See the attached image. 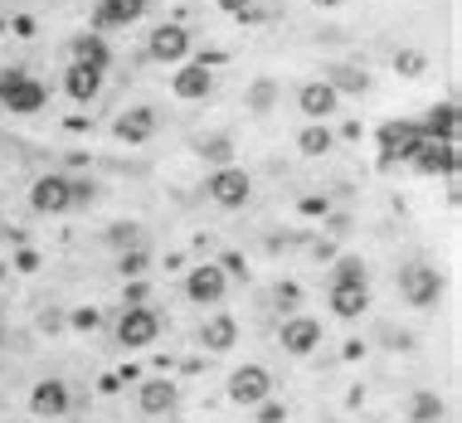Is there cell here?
Wrapping results in <instances>:
<instances>
[{"mask_svg": "<svg viewBox=\"0 0 462 423\" xmlns=\"http://www.w3.org/2000/svg\"><path fill=\"white\" fill-rule=\"evenodd\" d=\"M49 88L39 84L25 68H0V108L15 112V117H29V112H44Z\"/></svg>", "mask_w": 462, "mask_h": 423, "instance_id": "1", "label": "cell"}, {"mask_svg": "<svg viewBox=\"0 0 462 423\" xmlns=\"http://www.w3.org/2000/svg\"><path fill=\"white\" fill-rule=\"evenodd\" d=\"M443 273L428 263H409L399 267V297H404L409 307H418V312H428V307H438V297H443Z\"/></svg>", "mask_w": 462, "mask_h": 423, "instance_id": "2", "label": "cell"}, {"mask_svg": "<svg viewBox=\"0 0 462 423\" xmlns=\"http://www.w3.org/2000/svg\"><path fill=\"white\" fill-rule=\"evenodd\" d=\"M204 195H210L219 210H243L249 195H253V175L243 166H219V171H210V180H204Z\"/></svg>", "mask_w": 462, "mask_h": 423, "instance_id": "3", "label": "cell"}, {"mask_svg": "<svg viewBox=\"0 0 462 423\" xmlns=\"http://www.w3.org/2000/svg\"><path fill=\"white\" fill-rule=\"evenodd\" d=\"M229 399L239 409H259L263 399H273V375L263 365H239L229 375Z\"/></svg>", "mask_w": 462, "mask_h": 423, "instance_id": "4", "label": "cell"}, {"mask_svg": "<svg viewBox=\"0 0 462 423\" xmlns=\"http://www.w3.org/2000/svg\"><path fill=\"white\" fill-rule=\"evenodd\" d=\"M156 336H161V316L151 312V307H122V316H117V346L141 350V346H151Z\"/></svg>", "mask_w": 462, "mask_h": 423, "instance_id": "5", "label": "cell"}, {"mask_svg": "<svg viewBox=\"0 0 462 423\" xmlns=\"http://www.w3.org/2000/svg\"><path fill=\"white\" fill-rule=\"evenodd\" d=\"M277 346L287 350V355H312L316 346H322V322L316 316H302V312H292V316H283V326H277Z\"/></svg>", "mask_w": 462, "mask_h": 423, "instance_id": "6", "label": "cell"}, {"mask_svg": "<svg viewBox=\"0 0 462 423\" xmlns=\"http://www.w3.org/2000/svg\"><path fill=\"white\" fill-rule=\"evenodd\" d=\"M224 292H229V277L219 273V263H200L185 273V297H190L195 307H219Z\"/></svg>", "mask_w": 462, "mask_h": 423, "instance_id": "7", "label": "cell"}, {"mask_svg": "<svg viewBox=\"0 0 462 423\" xmlns=\"http://www.w3.org/2000/svg\"><path fill=\"white\" fill-rule=\"evenodd\" d=\"M147 59H156V64H185L190 59V29L185 25H156L147 39Z\"/></svg>", "mask_w": 462, "mask_h": 423, "instance_id": "8", "label": "cell"}, {"mask_svg": "<svg viewBox=\"0 0 462 423\" xmlns=\"http://www.w3.org/2000/svg\"><path fill=\"white\" fill-rule=\"evenodd\" d=\"M29 210L35 214H68L74 210V200H68V175H59V171L39 175V180L29 185Z\"/></svg>", "mask_w": 462, "mask_h": 423, "instance_id": "9", "label": "cell"}, {"mask_svg": "<svg viewBox=\"0 0 462 423\" xmlns=\"http://www.w3.org/2000/svg\"><path fill=\"white\" fill-rule=\"evenodd\" d=\"M171 92H176L180 102H204L214 92V68L204 64V59H195V64H180L176 74H171Z\"/></svg>", "mask_w": 462, "mask_h": 423, "instance_id": "10", "label": "cell"}, {"mask_svg": "<svg viewBox=\"0 0 462 423\" xmlns=\"http://www.w3.org/2000/svg\"><path fill=\"white\" fill-rule=\"evenodd\" d=\"M414 171L418 175H453L458 171V141H438V137H424L414 156Z\"/></svg>", "mask_w": 462, "mask_h": 423, "instance_id": "11", "label": "cell"}, {"mask_svg": "<svg viewBox=\"0 0 462 423\" xmlns=\"http://www.w3.org/2000/svg\"><path fill=\"white\" fill-rule=\"evenodd\" d=\"M68 404H74V395H68V385L64 379H39L35 389H29V414L35 419H64L68 414Z\"/></svg>", "mask_w": 462, "mask_h": 423, "instance_id": "12", "label": "cell"}, {"mask_svg": "<svg viewBox=\"0 0 462 423\" xmlns=\"http://www.w3.org/2000/svg\"><path fill=\"white\" fill-rule=\"evenodd\" d=\"M151 0H98L92 5V29H127L147 15Z\"/></svg>", "mask_w": 462, "mask_h": 423, "instance_id": "13", "label": "cell"}, {"mask_svg": "<svg viewBox=\"0 0 462 423\" xmlns=\"http://www.w3.org/2000/svg\"><path fill=\"white\" fill-rule=\"evenodd\" d=\"M297 108H302L307 122H326L336 108H341V98H336V88L326 84V78H312V84L297 88Z\"/></svg>", "mask_w": 462, "mask_h": 423, "instance_id": "14", "label": "cell"}, {"mask_svg": "<svg viewBox=\"0 0 462 423\" xmlns=\"http://www.w3.org/2000/svg\"><path fill=\"white\" fill-rule=\"evenodd\" d=\"M137 404H141V414H171L180 404V385L166 375H147L137 389Z\"/></svg>", "mask_w": 462, "mask_h": 423, "instance_id": "15", "label": "cell"}, {"mask_svg": "<svg viewBox=\"0 0 462 423\" xmlns=\"http://www.w3.org/2000/svg\"><path fill=\"white\" fill-rule=\"evenodd\" d=\"M195 340H200L204 350H214V355H224V350L239 346V322H234L229 312H210L200 322V331H195Z\"/></svg>", "mask_w": 462, "mask_h": 423, "instance_id": "16", "label": "cell"}, {"mask_svg": "<svg viewBox=\"0 0 462 423\" xmlns=\"http://www.w3.org/2000/svg\"><path fill=\"white\" fill-rule=\"evenodd\" d=\"M112 137L127 141V147L151 141V137H156V108H127V112H117V122H112Z\"/></svg>", "mask_w": 462, "mask_h": 423, "instance_id": "17", "label": "cell"}, {"mask_svg": "<svg viewBox=\"0 0 462 423\" xmlns=\"http://www.w3.org/2000/svg\"><path fill=\"white\" fill-rule=\"evenodd\" d=\"M418 141H424V127H414V122H385V132H379L385 161H409L418 151Z\"/></svg>", "mask_w": 462, "mask_h": 423, "instance_id": "18", "label": "cell"}, {"mask_svg": "<svg viewBox=\"0 0 462 423\" xmlns=\"http://www.w3.org/2000/svg\"><path fill=\"white\" fill-rule=\"evenodd\" d=\"M331 312L341 316V322H361L365 307H370V287L365 283H331Z\"/></svg>", "mask_w": 462, "mask_h": 423, "instance_id": "19", "label": "cell"}, {"mask_svg": "<svg viewBox=\"0 0 462 423\" xmlns=\"http://www.w3.org/2000/svg\"><path fill=\"white\" fill-rule=\"evenodd\" d=\"M102 74H108V68H92V64H68L64 68V92L74 102H92L102 92Z\"/></svg>", "mask_w": 462, "mask_h": 423, "instance_id": "20", "label": "cell"}, {"mask_svg": "<svg viewBox=\"0 0 462 423\" xmlns=\"http://www.w3.org/2000/svg\"><path fill=\"white\" fill-rule=\"evenodd\" d=\"M68 54H74V64H92V68H108V64H112V54H108V44H102L98 29H84V35H74Z\"/></svg>", "mask_w": 462, "mask_h": 423, "instance_id": "21", "label": "cell"}, {"mask_svg": "<svg viewBox=\"0 0 462 423\" xmlns=\"http://www.w3.org/2000/svg\"><path fill=\"white\" fill-rule=\"evenodd\" d=\"M326 84L336 88V98H346V92L361 98V92H370V74L365 68H351V64H331L326 68Z\"/></svg>", "mask_w": 462, "mask_h": 423, "instance_id": "22", "label": "cell"}, {"mask_svg": "<svg viewBox=\"0 0 462 423\" xmlns=\"http://www.w3.org/2000/svg\"><path fill=\"white\" fill-rule=\"evenodd\" d=\"M424 137H438V141H458V102H434V112H428L424 122Z\"/></svg>", "mask_w": 462, "mask_h": 423, "instance_id": "23", "label": "cell"}, {"mask_svg": "<svg viewBox=\"0 0 462 423\" xmlns=\"http://www.w3.org/2000/svg\"><path fill=\"white\" fill-rule=\"evenodd\" d=\"M331 147H336V132L326 127V122H307V127L297 132V151H302V156H326Z\"/></svg>", "mask_w": 462, "mask_h": 423, "instance_id": "24", "label": "cell"}, {"mask_svg": "<svg viewBox=\"0 0 462 423\" xmlns=\"http://www.w3.org/2000/svg\"><path fill=\"white\" fill-rule=\"evenodd\" d=\"M443 419H448L443 395H434V389H418V395L409 399V423H443Z\"/></svg>", "mask_w": 462, "mask_h": 423, "instance_id": "25", "label": "cell"}, {"mask_svg": "<svg viewBox=\"0 0 462 423\" xmlns=\"http://www.w3.org/2000/svg\"><path fill=\"white\" fill-rule=\"evenodd\" d=\"M195 156L210 161L214 171H219V166H234V141H229V137H200V141H195Z\"/></svg>", "mask_w": 462, "mask_h": 423, "instance_id": "26", "label": "cell"}, {"mask_svg": "<svg viewBox=\"0 0 462 423\" xmlns=\"http://www.w3.org/2000/svg\"><path fill=\"white\" fill-rule=\"evenodd\" d=\"M273 102H277V84L273 78H253L249 92H243V108H249L253 117H263V112H273Z\"/></svg>", "mask_w": 462, "mask_h": 423, "instance_id": "27", "label": "cell"}, {"mask_svg": "<svg viewBox=\"0 0 462 423\" xmlns=\"http://www.w3.org/2000/svg\"><path fill=\"white\" fill-rule=\"evenodd\" d=\"M108 243H112V249H122V253H127V249H141V224L117 219V224L108 229Z\"/></svg>", "mask_w": 462, "mask_h": 423, "instance_id": "28", "label": "cell"}, {"mask_svg": "<svg viewBox=\"0 0 462 423\" xmlns=\"http://www.w3.org/2000/svg\"><path fill=\"white\" fill-rule=\"evenodd\" d=\"M428 68V59L418 54V49H399L394 54V74H404V78H418Z\"/></svg>", "mask_w": 462, "mask_h": 423, "instance_id": "29", "label": "cell"}, {"mask_svg": "<svg viewBox=\"0 0 462 423\" xmlns=\"http://www.w3.org/2000/svg\"><path fill=\"white\" fill-rule=\"evenodd\" d=\"M147 263H151V258H147V249H127V253L117 258V273H122V277H131V283H137V277L147 273Z\"/></svg>", "mask_w": 462, "mask_h": 423, "instance_id": "30", "label": "cell"}, {"mask_svg": "<svg viewBox=\"0 0 462 423\" xmlns=\"http://www.w3.org/2000/svg\"><path fill=\"white\" fill-rule=\"evenodd\" d=\"M68 326H74V331H98L102 312H98V307H74V312H68Z\"/></svg>", "mask_w": 462, "mask_h": 423, "instance_id": "31", "label": "cell"}, {"mask_svg": "<svg viewBox=\"0 0 462 423\" xmlns=\"http://www.w3.org/2000/svg\"><path fill=\"white\" fill-rule=\"evenodd\" d=\"M331 283H365V263L361 258H341L336 273H331Z\"/></svg>", "mask_w": 462, "mask_h": 423, "instance_id": "32", "label": "cell"}, {"mask_svg": "<svg viewBox=\"0 0 462 423\" xmlns=\"http://www.w3.org/2000/svg\"><path fill=\"white\" fill-rule=\"evenodd\" d=\"M219 273H224V277H249V263H243V253L224 249V253H219Z\"/></svg>", "mask_w": 462, "mask_h": 423, "instance_id": "33", "label": "cell"}, {"mask_svg": "<svg viewBox=\"0 0 462 423\" xmlns=\"http://www.w3.org/2000/svg\"><path fill=\"white\" fill-rule=\"evenodd\" d=\"M92 190H98L92 180H74V175H68V200H74V210H84V204H92Z\"/></svg>", "mask_w": 462, "mask_h": 423, "instance_id": "34", "label": "cell"}, {"mask_svg": "<svg viewBox=\"0 0 462 423\" xmlns=\"http://www.w3.org/2000/svg\"><path fill=\"white\" fill-rule=\"evenodd\" d=\"M259 423H287V404H283V399H263V404H259Z\"/></svg>", "mask_w": 462, "mask_h": 423, "instance_id": "35", "label": "cell"}, {"mask_svg": "<svg viewBox=\"0 0 462 423\" xmlns=\"http://www.w3.org/2000/svg\"><path fill=\"white\" fill-rule=\"evenodd\" d=\"M273 297H277V307H287V312H292V307L302 302V287H297V283H277Z\"/></svg>", "mask_w": 462, "mask_h": 423, "instance_id": "36", "label": "cell"}, {"mask_svg": "<svg viewBox=\"0 0 462 423\" xmlns=\"http://www.w3.org/2000/svg\"><path fill=\"white\" fill-rule=\"evenodd\" d=\"M297 210H302V214H312V219H316V214H326L331 204H326V195H307V200H297Z\"/></svg>", "mask_w": 462, "mask_h": 423, "instance_id": "37", "label": "cell"}, {"mask_svg": "<svg viewBox=\"0 0 462 423\" xmlns=\"http://www.w3.org/2000/svg\"><path fill=\"white\" fill-rule=\"evenodd\" d=\"M15 273H39V253L35 249H20L15 253Z\"/></svg>", "mask_w": 462, "mask_h": 423, "instance_id": "38", "label": "cell"}, {"mask_svg": "<svg viewBox=\"0 0 462 423\" xmlns=\"http://www.w3.org/2000/svg\"><path fill=\"white\" fill-rule=\"evenodd\" d=\"M214 5H219L224 15H249V10H253V0H214Z\"/></svg>", "mask_w": 462, "mask_h": 423, "instance_id": "39", "label": "cell"}, {"mask_svg": "<svg viewBox=\"0 0 462 423\" xmlns=\"http://www.w3.org/2000/svg\"><path fill=\"white\" fill-rule=\"evenodd\" d=\"M59 326H64V316H59L54 307H49V312H39V331H49V336H54Z\"/></svg>", "mask_w": 462, "mask_h": 423, "instance_id": "40", "label": "cell"}, {"mask_svg": "<svg viewBox=\"0 0 462 423\" xmlns=\"http://www.w3.org/2000/svg\"><path fill=\"white\" fill-rule=\"evenodd\" d=\"M385 340H389V350H414V336L409 331H385Z\"/></svg>", "mask_w": 462, "mask_h": 423, "instance_id": "41", "label": "cell"}, {"mask_svg": "<svg viewBox=\"0 0 462 423\" xmlns=\"http://www.w3.org/2000/svg\"><path fill=\"white\" fill-rule=\"evenodd\" d=\"M127 307H147V283H141V277L127 287Z\"/></svg>", "mask_w": 462, "mask_h": 423, "instance_id": "42", "label": "cell"}, {"mask_svg": "<svg viewBox=\"0 0 462 423\" xmlns=\"http://www.w3.org/2000/svg\"><path fill=\"white\" fill-rule=\"evenodd\" d=\"M10 29H15V39H35V20H29V15H15V25H10Z\"/></svg>", "mask_w": 462, "mask_h": 423, "instance_id": "43", "label": "cell"}, {"mask_svg": "<svg viewBox=\"0 0 462 423\" xmlns=\"http://www.w3.org/2000/svg\"><path fill=\"white\" fill-rule=\"evenodd\" d=\"M341 355H346V360H361V355H365V340H346Z\"/></svg>", "mask_w": 462, "mask_h": 423, "instance_id": "44", "label": "cell"}, {"mask_svg": "<svg viewBox=\"0 0 462 423\" xmlns=\"http://www.w3.org/2000/svg\"><path fill=\"white\" fill-rule=\"evenodd\" d=\"M316 10H336V5H346V0H312Z\"/></svg>", "mask_w": 462, "mask_h": 423, "instance_id": "45", "label": "cell"}, {"mask_svg": "<svg viewBox=\"0 0 462 423\" xmlns=\"http://www.w3.org/2000/svg\"><path fill=\"white\" fill-rule=\"evenodd\" d=\"M5 273H10V263H5V258H0V283H5Z\"/></svg>", "mask_w": 462, "mask_h": 423, "instance_id": "46", "label": "cell"}, {"mask_svg": "<svg viewBox=\"0 0 462 423\" xmlns=\"http://www.w3.org/2000/svg\"><path fill=\"white\" fill-rule=\"evenodd\" d=\"M0 234H5V219H0Z\"/></svg>", "mask_w": 462, "mask_h": 423, "instance_id": "47", "label": "cell"}]
</instances>
